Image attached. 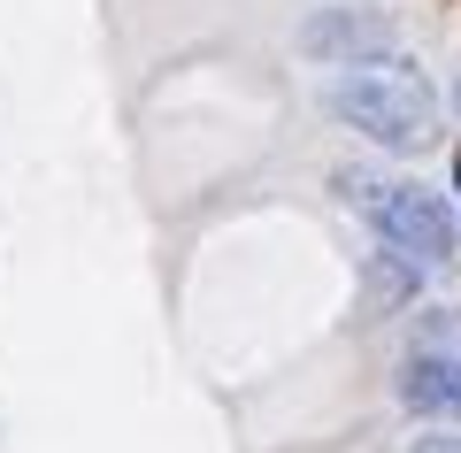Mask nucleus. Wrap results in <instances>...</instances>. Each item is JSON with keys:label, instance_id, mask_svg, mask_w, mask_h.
<instances>
[{"label": "nucleus", "instance_id": "obj_1", "mask_svg": "<svg viewBox=\"0 0 461 453\" xmlns=\"http://www.w3.org/2000/svg\"><path fill=\"white\" fill-rule=\"evenodd\" d=\"M330 115L339 123H354L362 139L393 146V154H415V146H430V131H438V100H430V85L415 77V69H354V77L330 85Z\"/></svg>", "mask_w": 461, "mask_h": 453}, {"label": "nucleus", "instance_id": "obj_2", "mask_svg": "<svg viewBox=\"0 0 461 453\" xmlns=\"http://www.w3.org/2000/svg\"><path fill=\"white\" fill-rule=\"evenodd\" d=\"M369 208V223H377V239L393 246V254L408 261H446L454 254V215H446L438 193H423V185H354Z\"/></svg>", "mask_w": 461, "mask_h": 453}, {"label": "nucleus", "instance_id": "obj_3", "mask_svg": "<svg viewBox=\"0 0 461 453\" xmlns=\"http://www.w3.org/2000/svg\"><path fill=\"white\" fill-rule=\"evenodd\" d=\"M300 54L346 69V77H354V69H393L400 32L384 16H369V8H315V16L300 23Z\"/></svg>", "mask_w": 461, "mask_h": 453}, {"label": "nucleus", "instance_id": "obj_4", "mask_svg": "<svg viewBox=\"0 0 461 453\" xmlns=\"http://www.w3.org/2000/svg\"><path fill=\"white\" fill-rule=\"evenodd\" d=\"M400 400L415 415H461V354L454 346H415L400 361Z\"/></svg>", "mask_w": 461, "mask_h": 453}, {"label": "nucleus", "instance_id": "obj_5", "mask_svg": "<svg viewBox=\"0 0 461 453\" xmlns=\"http://www.w3.org/2000/svg\"><path fill=\"white\" fill-rule=\"evenodd\" d=\"M408 453H461V438H415Z\"/></svg>", "mask_w": 461, "mask_h": 453}, {"label": "nucleus", "instance_id": "obj_6", "mask_svg": "<svg viewBox=\"0 0 461 453\" xmlns=\"http://www.w3.org/2000/svg\"><path fill=\"white\" fill-rule=\"evenodd\" d=\"M454 100H461V93H454Z\"/></svg>", "mask_w": 461, "mask_h": 453}]
</instances>
